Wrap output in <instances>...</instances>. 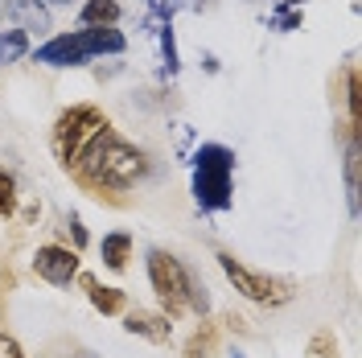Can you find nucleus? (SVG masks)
Returning a JSON list of instances; mask_svg holds the SVG:
<instances>
[{"label": "nucleus", "mask_w": 362, "mask_h": 358, "mask_svg": "<svg viewBox=\"0 0 362 358\" xmlns=\"http://www.w3.org/2000/svg\"><path fill=\"white\" fill-rule=\"evenodd\" d=\"M144 169H148L144 153H140L136 144H128L124 136H115L112 128H103V132L87 144V153L78 157V165H74L70 173H74V181H78L83 190H90L99 202L124 206L119 190L136 185V181L144 178Z\"/></svg>", "instance_id": "obj_1"}, {"label": "nucleus", "mask_w": 362, "mask_h": 358, "mask_svg": "<svg viewBox=\"0 0 362 358\" xmlns=\"http://www.w3.org/2000/svg\"><path fill=\"white\" fill-rule=\"evenodd\" d=\"M124 33L107 25V29H74V33H58L45 45H37V62L45 67H83L95 54H124Z\"/></svg>", "instance_id": "obj_2"}, {"label": "nucleus", "mask_w": 362, "mask_h": 358, "mask_svg": "<svg viewBox=\"0 0 362 358\" xmlns=\"http://www.w3.org/2000/svg\"><path fill=\"white\" fill-rule=\"evenodd\" d=\"M230 173H235V153L226 144H202L194 153V198L202 210L230 206Z\"/></svg>", "instance_id": "obj_3"}, {"label": "nucleus", "mask_w": 362, "mask_h": 358, "mask_svg": "<svg viewBox=\"0 0 362 358\" xmlns=\"http://www.w3.org/2000/svg\"><path fill=\"white\" fill-rule=\"evenodd\" d=\"M103 128H112V124H107V115L99 112L95 103H74V108L62 112L58 124H54V157L62 161L66 169H74L78 157L87 153V144L103 132Z\"/></svg>", "instance_id": "obj_4"}, {"label": "nucleus", "mask_w": 362, "mask_h": 358, "mask_svg": "<svg viewBox=\"0 0 362 358\" xmlns=\"http://www.w3.org/2000/svg\"><path fill=\"white\" fill-rule=\"evenodd\" d=\"M189 280H194V272L185 268L177 255H169V251H160V247L148 251V284H153V292L160 296L165 317H181L189 309Z\"/></svg>", "instance_id": "obj_5"}, {"label": "nucleus", "mask_w": 362, "mask_h": 358, "mask_svg": "<svg viewBox=\"0 0 362 358\" xmlns=\"http://www.w3.org/2000/svg\"><path fill=\"white\" fill-rule=\"evenodd\" d=\"M218 268L226 272V280L235 284V292H243V296L255 301V305H284V301L293 296V284H288V280L247 268V264L235 260L230 251H218Z\"/></svg>", "instance_id": "obj_6"}, {"label": "nucleus", "mask_w": 362, "mask_h": 358, "mask_svg": "<svg viewBox=\"0 0 362 358\" xmlns=\"http://www.w3.org/2000/svg\"><path fill=\"white\" fill-rule=\"evenodd\" d=\"M33 272L42 276L45 284L62 289V284H70V280L78 276V251H74V247L45 243V247H37V255H33Z\"/></svg>", "instance_id": "obj_7"}, {"label": "nucleus", "mask_w": 362, "mask_h": 358, "mask_svg": "<svg viewBox=\"0 0 362 358\" xmlns=\"http://www.w3.org/2000/svg\"><path fill=\"white\" fill-rule=\"evenodd\" d=\"M124 330L136 334V337H144V342H157V346H165V342L173 337L169 317L165 313H148V309H132V313H124Z\"/></svg>", "instance_id": "obj_8"}, {"label": "nucleus", "mask_w": 362, "mask_h": 358, "mask_svg": "<svg viewBox=\"0 0 362 358\" xmlns=\"http://www.w3.org/2000/svg\"><path fill=\"white\" fill-rule=\"evenodd\" d=\"M74 280H78V284L87 289L90 305H95V309H99L103 317H119V313H128V296H124L119 289H107V284H99V280H95L90 272H78Z\"/></svg>", "instance_id": "obj_9"}, {"label": "nucleus", "mask_w": 362, "mask_h": 358, "mask_svg": "<svg viewBox=\"0 0 362 358\" xmlns=\"http://www.w3.org/2000/svg\"><path fill=\"white\" fill-rule=\"evenodd\" d=\"M0 8H4V13H8V17H13L17 25H21L25 33H29V29H33V33H45V29H54L42 0H0Z\"/></svg>", "instance_id": "obj_10"}, {"label": "nucleus", "mask_w": 362, "mask_h": 358, "mask_svg": "<svg viewBox=\"0 0 362 358\" xmlns=\"http://www.w3.org/2000/svg\"><path fill=\"white\" fill-rule=\"evenodd\" d=\"M99 255H103V268L124 272L128 268V260H132V235H128V231H112V235H103Z\"/></svg>", "instance_id": "obj_11"}, {"label": "nucleus", "mask_w": 362, "mask_h": 358, "mask_svg": "<svg viewBox=\"0 0 362 358\" xmlns=\"http://www.w3.org/2000/svg\"><path fill=\"white\" fill-rule=\"evenodd\" d=\"M214 350H218V325H214V321H202V325L189 334V342H185L181 358H210Z\"/></svg>", "instance_id": "obj_12"}, {"label": "nucleus", "mask_w": 362, "mask_h": 358, "mask_svg": "<svg viewBox=\"0 0 362 358\" xmlns=\"http://www.w3.org/2000/svg\"><path fill=\"white\" fill-rule=\"evenodd\" d=\"M78 17H83V29H107L119 21V4L115 0H87Z\"/></svg>", "instance_id": "obj_13"}, {"label": "nucleus", "mask_w": 362, "mask_h": 358, "mask_svg": "<svg viewBox=\"0 0 362 358\" xmlns=\"http://www.w3.org/2000/svg\"><path fill=\"white\" fill-rule=\"evenodd\" d=\"M29 54V33L25 29H0V67L21 62Z\"/></svg>", "instance_id": "obj_14"}, {"label": "nucleus", "mask_w": 362, "mask_h": 358, "mask_svg": "<svg viewBox=\"0 0 362 358\" xmlns=\"http://www.w3.org/2000/svg\"><path fill=\"white\" fill-rule=\"evenodd\" d=\"M17 214V181L8 169H0V219H13Z\"/></svg>", "instance_id": "obj_15"}, {"label": "nucleus", "mask_w": 362, "mask_h": 358, "mask_svg": "<svg viewBox=\"0 0 362 358\" xmlns=\"http://www.w3.org/2000/svg\"><path fill=\"white\" fill-rule=\"evenodd\" d=\"M346 190H350V210H358V140H350V157H346Z\"/></svg>", "instance_id": "obj_16"}, {"label": "nucleus", "mask_w": 362, "mask_h": 358, "mask_svg": "<svg viewBox=\"0 0 362 358\" xmlns=\"http://www.w3.org/2000/svg\"><path fill=\"white\" fill-rule=\"evenodd\" d=\"M157 37H160V54H165L169 74H177V45H173V29H169V25H157Z\"/></svg>", "instance_id": "obj_17"}, {"label": "nucleus", "mask_w": 362, "mask_h": 358, "mask_svg": "<svg viewBox=\"0 0 362 358\" xmlns=\"http://www.w3.org/2000/svg\"><path fill=\"white\" fill-rule=\"evenodd\" d=\"M309 354H313V358H334V337L317 334L313 342H309Z\"/></svg>", "instance_id": "obj_18"}, {"label": "nucleus", "mask_w": 362, "mask_h": 358, "mask_svg": "<svg viewBox=\"0 0 362 358\" xmlns=\"http://www.w3.org/2000/svg\"><path fill=\"white\" fill-rule=\"evenodd\" d=\"M66 231H70V243H74V251H78V247H87V231H83V223H78L74 214L66 219Z\"/></svg>", "instance_id": "obj_19"}, {"label": "nucleus", "mask_w": 362, "mask_h": 358, "mask_svg": "<svg viewBox=\"0 0 362 358\" xmlns=\"http://www.w3.org/2000/svg\"><path fill=\"white\" fill-rule=\"evenodd\" d=\"M296 21H300V13H296V8H280V13L272 17V25H276V29H293Z\"/></svg>", "instance_id": "obj_20"}, {"label": "nucleus", "mask_w": 362, "mask_h": 358, "mask_svg": "<svg viewBox=\"0 0 362 358\" xmlns=\"http://www.w3.org/2000/svg\"><path fill=\"white\" fill-rule=\"evenodd\" d=\"M0 358H25V350L8 334H0Z\"/></svg>", "instance_id": "obj_21"}, {"label": "nucleus", "mask_w": 362, "mask_h": 358, "mask_svg": "<svg viewBox=\"0 0 362 358\" xmlns=\"http://www.w3.org/2000/svg\"><path fill=\"white\" fill-rule=\"evenodd\" d=\"M66 358H95L90 350H74V354H66Z\"/></svg>", "instance_id": "obj_22"}, {"label": "nucleus", "mask_w": 362, "mask_h": 358, "mask_svg": "<svg viewBox=\"0 0 362 358\" xmlns=\"http://www.w3.org/2000/svg\"><path fill=\"white\" fill-rule=\"evenodd\" d=\"M49 4H74V0H49Z\"/></svg>", "instance_id": "obj_23"}, {"label": "nucleus", "mask_w": 362, "mask_h": 358, "mask_svg": "<svg viewBox=\"0 0 362 358\" xmlns=\"http://www.w3.org/2000/svg\"><path fill=\"white\" fill-rule=\"evenodd\" d=\"M202 4H206V0H202Z\"/></svg>", "instance_id": "obj_24"}]
</instances>
